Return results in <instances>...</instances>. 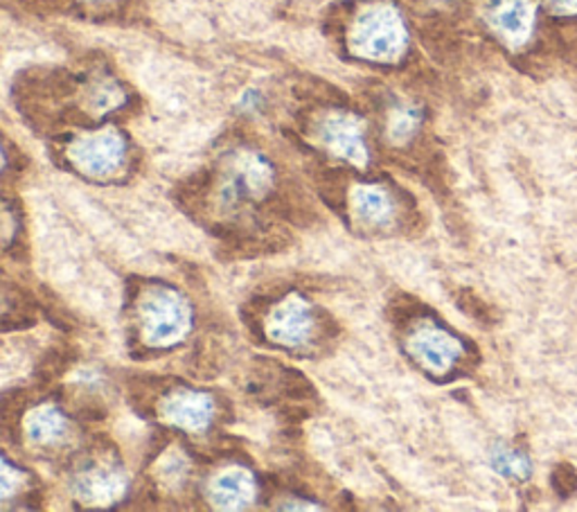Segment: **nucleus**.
Wrapping results in <instances>:
<instances>
[{
    "instance_id": "1",
    "label": "nucleus",
    "mask_w": 577,
    "mask_h": 512,
    "mask_svg": "<svg viewBox=\"0 0 577 512\" xmlns=\"http://www.w3.org/2000/svg\"><path fill=\"white\" fill-rule=\"evenodd\" d=\"M406 35L400 16L390 8H375L361 16L352 46L373 59H392L404 48Z\"/></svg>"
},
{
    "instance_id": "2",
    "label": "nucleus",
    "mask_w": 577,
    "mask_h": 512,
    "mask_svg": "<svg viewBox=\"0 0 577 512\" xmlns=\"http://www.w3.org/2000/svg\"><path fill=\"white\" fill-rule=\"evenodd\" d=\"M145 333L149 344L176 341L188 327V312L178 296L170 291H154L142 308Z\"/></svg>"
},
{
    "instance_id": "3",
    "label": "nucleus",
    "mask_w": 577,
    "mask_h": 512,
    "mask_svg": "<svg viewBox=\"0 0 577 512\" xmlns=\"http://www.w3.org/2000/svg\"><path fill=\"white\" fill-rule=\"evenodd\" d=\"M73 161L86 172V174H111L125 157V145L123 138L113 132H104L98 136H90L79 140L73 152Z\"/></svg>"
},
{
    "instance_id": "4",
    "label": "nucleus",
    "mask_w": 577,
    "mask_h": 512,
    "mask_svg": "<svg viewBox=\"0 0 577 512\" xmlns=\"http://www.w3.org/2000/svg\"><path fill=\"white\" fill-rule=\"evenodd\" d=\"M490 21L505 41L519 46L530 37L535 10L528 0H497L490 10Z\"/></svg>"
},
{
    "instance_id": "5",
    "label": "nucleus",
    "mask_w": 577,
    "mask_h": 512,
    "mask_svg": "<svg viewBox=\"0 0 577 512\" xmlns=\"http://www.w3.org/2000/svg\"><path fill=\"white\" fill-rule=\"evenodd\" d=\"M323 138L339 157H343L352 163L366 161V145H363L356 120L343 117V115L329 117L327 123L323 125Z\"/></svg>"
},
{
    "instance_id": "6",
    "label": "nucleus",
    "mask_w": 577,
    "mask_h": 512,
    "mask_svg": "<svg viewBox=\"0 0 577 512\" xmlns=\"http://www.w3.org/2000/svg\"><path fill=\"white\" fill-rule=\"evenodd\" d=\"M310 310L302 305V300H291L271 316L268 333L278 344H300L310 335Z\"/></svg>"
},
{
    "instance_id": "7",
    "label": "nucleus",
    "mask_w": 577,
    "mask_h": 512,
    "mask_svg": "<svg viewBox=\"0 0 577 512\" xmlns=\"http://www.w3.org/2000/svg\"><path fill=\"white\" fill-rule=\"evenodd\" d=\"M413 354L424 361L431 371H447L451 361L459 359L461 348L451 337L436 333V329H422L413 339Z\"/></svg>"
},
{
    "instance_id": "8",
    "label": "nucleus",
    "mask_w": 577,
    "mask_h": 512,
    "mask_svg": "<svg viewBox=\"0 0 577 512\" xmlns=\"http://www.w3.org/2000/svg\"><path fill=\"white\" fill-rule=\"evenodd\" d=\"M165 413L174 425L186 427L190 432H199L208 425V420L212 415V407H210V400L199 394H178L167 400Z\"/></svg>"
},
{
    "instance_id": "9",
    "label": "nucleus",
    "mask_w": 577,
    "mask_h": 512,
    "mask_svg": "<svg viewBox=\"0 0 577 512\" xmlns=\"http://www.w3.org/2000/svg\"><path fill=\"white\" fill-rule=\"evenodd\" d=\"M212 497L224 508H241L253 497V478L244 472H228L215 480Z\"/></svg>"
},
{
    "instance_id": "10",
    "label": "nucleus",
    "mask_w": 577,
    "mask_h": 512,
    "mask_svg": "<svg viewBox=\"0 0 577 512\" xmlns=\"http://www.w3.org/2000/svg\"><path fill=\"white\" fill-rule=\"evenodd\" d=\"M356 213L371 222V224H384L390 217V201L386 192L377 188H363L356 192Z\"/></svg>"
},
{
    "instance_id": "11",
    "label": "nucleus",
    "mask_w": 577,
    "mask_h": 512,
    "mask_svg": "<svg viewBox=\"0 0 577 512\" xmlns=\"http://www.w3.org/2000/svg\"><path fill=\"white\" fill-rule=\"evenodd\" d=\"M64 432H66L64 417L54 409H43L39 415H35L33 423H29V436H33L37 442H54L64 436Z\"/></svg>"
},
{
    "instance_id": "12",
    "label": "nucleus",
    "mask_w": 577,
    "mask_h": 512,
    "mask_svg": "<svg viewBox=\"0 0 577 512\" xmlns=\"http://www.w3.org/2000/svg\"><path fill=\"white\" fill-rule=\"evenodd\" d=\"M492 463H494V470L507 478L526 480L530 476V461L524 454H519V451L499 447V449H494Z\"/></svg>"
},
{
    "instance_id": "13",
    "label": "nucleus",
    "mask_w": 577,
    "mask_h": 512,
    "mask_svg": "<svg viewBox=\"0 0 577 512\" xmlns=\"http://www.w3.org/2000/svg\"><path fill=\"white\" fill-rule=\"evenodd\" d=\"M120 488H123V478L113 474H88L81 480V490L86 492V497L96 501L113 499L120 492Z\"/></svg>"
},
{
    "instance_id": "14",
    "label": "nucleus",
    "mask_w": 577,
    "mask_h": 512,
    "mask_svg": "<svg viewBox=\"0 0 577 512\" xmlns=\"http://www.w3.org/2000/svg\"><path fill=\"white\" fill-rule=\"evenodd\" d=\"M417 113L413 109H402V111H394L392 117H390V138L394 142H402V140H409L415 129H417Z\"/></svg>"
},
{
    "instance_id": "15",
    "label": "nucleus",
    "mask_w": 577,
    "mask_h": 512,
    "mask_svg": "<svg viewBox=\"0 0 577 512\" xmlns=\"http://www.w3.org/2000/svg\"><path fill=\"white\" fill-rule=\"evenodd\" d=\"M553 480H555V488H557V492H560L562 497H568V495H573V490H575V486H577L575 472H573V467H568L566 463H564V465H560V467L555 470V474H553Z\"/></svg>"
},
{
    "instance_id": "16",
    "label": "nucleus",
    "mask_w": 577,
    "mask_h": 512,
    "mask_svg": "<svg viewBox=\"0 0 577 512\" xmlns=\"http://www.w3.org/2000/svg\"><path fill=\"white\" fill-rule=\"evenodd\" d=\"M551 3L560 14H577V0H551Z\"/></svg>"
}]
</instances>
